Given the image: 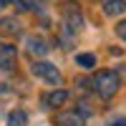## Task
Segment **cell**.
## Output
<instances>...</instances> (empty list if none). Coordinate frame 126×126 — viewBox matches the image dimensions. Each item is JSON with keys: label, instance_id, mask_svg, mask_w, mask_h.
<instances>
[{"label": "cell", "instance_id": "5b68a950", "mask_svg": "<svg viewBox=\"0 0 126 126\" xmlns=\"http://www.w3.org/2000/svg\"><path fill=\"white\" fill-rule=\"evenodd\" d=\"M101 8H103L106 15L116 18V15H121L124 10H126V0H101Z\"/></svg>", "mask_w": 126, "mask_h": 126}, {"label": "cell", "instance_id": "ba28073f", "mask_svg": "<svg viewBox=\"0 0 126 126\" xmlns=\"http://www.w3.org/2000/svg\"><path fill=\"white\" fill-rule=\"evenodd\" d=\"M8 126H28V113L25 111H13L8 116Z\"/></svg>", "mask_w": 126, "mask_h": 126}, {"label": "cell", "instance_id": "277c9868", "mask_svg": "<svg viewBox=\"0 0 126 126\" xmlns=\"http://www.w3.org/2000/svg\"><path fill=\"white\" fill-rule=\"evenodd\" d=\"M56 124L58 126H86V119L78 111H61L56 116Z\"/></svg>", "mask_w": 126, "mask_h": 126}, {"label": "cell", "instance_id": "4fadbf2b", "mask_svg": "<svg viewBox=\"0 0 126 126\" xmlns=\"http://www.w3.org/2000/svg\"><path fill=\"white\" fill-rule=\"evenodd\" d=\"M3 3H5V0H0V8H3Z\"/></svg>", "mask_w": 126, "mask_h": 126}, {"label": "cell", "instance_id": "30bf717a", "mask_svg": "<svg viewBox=\"0 0 126 126\" xmlns=\"http://www.w3.org/2000/svg\"><path fill=\"white\" fill-rule=\"evenodd\" d=\"M0 33H20V28L13 18H3L0 20Z\"/></svg>", "mask_w": 126, "mask_h": 126}, {"label": "cell", "instance_id": "8fae6325", "mask_svg": "<svg viewBox=\"0 0 126 126\" xmlns=\"http://www.w3.org/2000/svg\"><path fill=\"white\" fill-rule=\"evenodd\" d=\"M116 35H119L121 40H126V20H121V23L116 25Z\"/></svg>", "mask_w": 126, "mask_h": 126}, {"label": "cell", "instance_id": "7a4b0ae2", "mask_svg": "<svg viewBox=\"0 0 126 126\" xmlns=\"http://www.w3.org/2000/svg\"><path fill=\"white\" fill-rule=\"evenodd\" d=\"M33 73L38 78H43L46 83H50V86H61V71L53 66V63H48V61H38L35 66H33Z\"/></svg>", "mask_w": 126, "mask_h": 126}, {"label": "cell", "instance_id": "3957f363", "mask_svg": "<svg viewBox=\"0 0 126 126\" xmlns=\"http://www.w3.org/2000/svg\"><path fill=\"white\" fill-rule=\"evenodd\" d=\"M15 61H18V50L15 46H10V43H0V68H15Z\"/></svg>", "mask_w": 126, "mask_h": 126}, {"label": "cell", "instance_id": "8992f818", "mask_svg": "<svg viewBox=\"0 0 126 126\" xmlns=\"http://www.w3.org/2000/svg\"><path fill=\"white\" fill-rule=\"evenodd\" d=\"M25 43H28V53L30 56H46L48 53V46H46L43 38H28Z\"/></svg>", "mask_w": 126, "mask_h": 126}, {"label": "cell", "instance_id": "52a82bcc", "mask_svg": "<svg viewBox=\"0 0 126 126\" xmlns=\"http://www.w3.org/2000/svg\"><path fill=\"white\" fill-rule=\"evenodd\" d=\"M66 98H68V93L63 91V88H58V91H53V93L46 96V103H48V106H63Z\"/></svg>", "mask_w": 126, "mask_h": 126}, {"label": "cell", "instance_id": "9c48e42d", "mask_svg": "<svg viewBox=\"0 0 126 126\" xmlns=\"http://www.w3.org/2000/svg\"><path fill=\"white\" fill-rule=\"evenodd\" d=\"M76 63H78L81 68L91 71L93 66H96V56H93V53H81V56H76Z\"/></svg>", "mask_w": 126, "mask_h": 126}, {"label": "cell", "instance_id": "7c38bea8", "mask_svg": "<svg viewBox=\"0 0 126 126\" xmlns=\"http://www.w3.org/2000/svg\"><path fill=\"white\" fill-rule=\"evenodd\" d=\"M111 126H126V119H116V121H113Z\"/></svg>", "mask_w": 126, "mask_h": 126}, {"label": "cell", "instance_id": "6da1fadb", "mask_svg": "<svg viewBox=\"0 0 126 126\" xmlns=\"http://www.w3.org/2000/svg\"><path fill=\"white\" fill-rule=\"evenodd\" d=\"M91 83H93V91H96L101 98H111L113 93L119 91V86H121L119 73H113V71H98Z\"/></svg>", "mask_w": 126, "mask_h": 126}]
</instances>
